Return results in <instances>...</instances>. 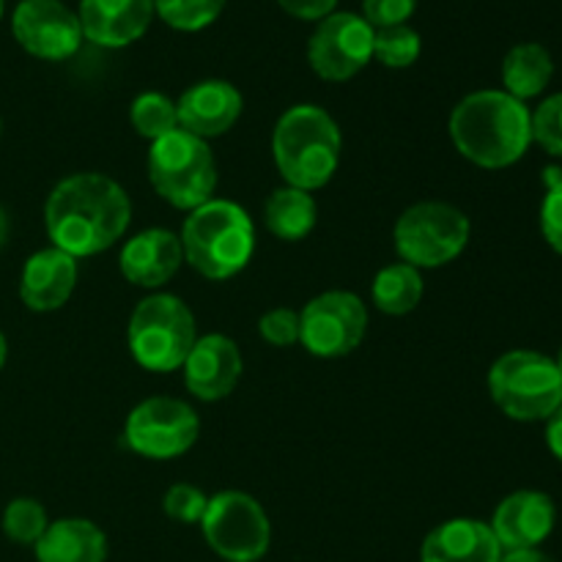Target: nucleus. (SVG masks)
I'll return each mask as SVG.
<instances>
[{
  "label": "nucleus",
  "mask_w": 562,
  "mask_h": 562,
  "mask_svg": "<svg viewBox=\"0 0 562 562\" xmlns=\"http://www.w3.org/2000/svg\"><path fill=\"white\" fill-rule=\"evenodd\" d=\"M499 562H558L541 549H521V552H505Z\"/></svg>",
  "instance_id": "obj_36"
},
{
  "label": "nucleus",
  "mask_w": 562,
  "mask_h": 562,
  "mask_svg": "<svg viewBox=\"0 0 562 562\" xmlns=\"http://www.w3.org/2000/svg\"><path fill=\"white\" fill-rule=\"evenodd\" d=\"M154 0H80L82 38L99 47H126L151 25Z\"/></svg>",
  "instance_id": "obj_17"
},
{
  "label": "nucleus",
  "mask_w": 562,
  "mask_h": 562,
  "mask_svg": "<svg viewBox=\"0 0 562 562\" xmlns=\"http://www.w3.org/2000/svg\"><path fill=\"white\" fill-rule=\"evenodd\" d=\"M49 527L47 510L38 499L16 497L5 505L3 510V532L9 541L20 543V547H36L38 538Z\"/></svg>",
  "instance_id": "obj_26"
},
{
  "label": "nucleus",
  "mask_w": 562,
  "mask_h": 562,
  "mask_svg": "<svg viewBox=\"0 0 562 562\" xmlns=\"http://www.w3.org/2000/svg\"><path fill=\"white\" fill-rule=\"evenodd\" d=\"M195 340V316L173 294H151L137 302L126 327L132 357L151 373L179 371Z\"/></svg>",
  "instance_id": "obj_5"
},
{
  "label": "nucleus",
  "mask_w": 562,
  "mask_h": 562,
  "mask_svg": "<svg viewBox=\"0 0 562 562\" xmlns=\"http://www.w3.org/2000/svg\"><path fill=\"white\" fill-rule=\"evenodd\" d=\"M130 121L135 132L146 140H159L179 130V115H176V102L159 91H146L132 102Z\"/></svg>",
  "instance_id": "obj_25"
},
{
  "label": "nucleus",
  "mask_w": 562,
  "mask_h": 562,
  "mask_svg": "<svg viewBox=\"0 0 562 562\" xmlns=\"http://www.w3.org/2000/svg\"><path fill=\"white\" fill-rule=\"evenodd\" d=\"M340 148L344 137L338 124L318 104H294L274 124V165L285 184L296 190H322L338 170Z\"/></svg>",
  "instance_id": "obj_3"
},
{
  "label": "nucleus",
  "mask_w": 562,
  "mask_h": 562,
  "mask_svg": "<svg viewBox=\"0 0 562 562\" xmlns=\"http://www.w3.org/2000/svg\"><path fill=\"white\" fill-rule=\"evenodd\" d=\"M241 351L225 335H203L187 355L184 384L198 401H223L236 390L241 379Z\"/></svg>",
  "instance_id": "obj_15"
},
{
  "label": "nucleus",
  "mask_w": 562,
  "mask_h": 562,
  "mask_svg": "<svg viewBox=\"0 0 562 562\" xmlns=\"http://www.w3.org/2000/svg\"><path fill=\"white\" fill-rule=\"evenodd\" d=\"M258 333L272 346H294L300 344V313L291 307H274L267 311L258 322Z\"/></svg>",
  "instance_id": "obj_31"
},
{
  "label": "nucleus",
  "mask_w": 562,
  "mask_h": 562,
  "mask_svg": "<svg viewBox=\"0 0 562 562\" xmlns=\"http://www.w3.org/2000/svg\"><path fill=\"white\" fill-rule=\"evenodd\" d=\"M547 448H549V453H552L554 459L562 464V404L547 420Z\"/></svg>",
  "instance_id": "obj_35"
},
{
  "label": "nucleus",
  "mask_w": 562,
  "mask_h": 562,
  "mask_svg": "<svg viewBox=\"0 0 562 562\" xmlns=\"http://www.w3.org/2000/svg\"><path fill=\"white\" fill-rule=\"evenodd\" d=\"M241 108L245 102L236 86L225 80H203L181 93L176 102V115H179V130L209 140L225 135L239 121Z\"/></svg>",
  "instance_id": "obj_16"
},
{
  "label": "nucleus",
  "mask_w": 562,
  "mask_h": 562,
  "mask_svg": "<svg viewBox=\"0 0 562 562\" xmlns=\"http://www.w3.org/2000/svg\"><path fill=\"white\" fill-rule=\"evenodd\" d=\"M5 357H9V344H5V335L0 333V368L5 366Z\"/></svg>",
  "instance_id": "obj_38"
},
{
  "label": "nucleus",
  "mask_w": 562,
  "mask_h": 562,
  "mask_svg": "<svg viewBox=\"0 0 562 562\" xmlns=\"http://www.w3.org/2000/svg\"><path fill=\"white\" fill-rule=\"evenodd\" d=\"M554 525H558V505L547 492L536 488L508 494L488 521L503 552L538 549L552 536Z\"/></svg>",
  "instance_id": "obj_14"
},
{
  "label": "nucleus",
  "mask_w": 562,
  "mask_h": 562,
  "mask_svg": "<svg viewBox=\"0 0 562 562\" xmlns=\"http://www.w3.org/2000/svg\"><path fill=\"white\" fill-rule=\"evenodd\" d=\"M184 261L206 280H228L250 263L256 252V228L239 203L206 201L192 209L181 228Z\"/></svg>",
  "instance_id": "obj_4"
},
{
  "label": "nucleus",
  "mask_w": 562,
  "mask_h": 562,
  "mask_svg": "<svg viewBox=\"0 0 562 562\" xmlns=\"http://www.w3.org/2000/svg\"><path fill=\"white\" fill-rule=\"evenodd\" d=\"M9 231H11V223H9V214L3 212V206H0V247L9 241Z\"/></svg>",
  "instance_id": "obj_37"
},
{
  "label": "nucleus",
  "mask_w": 562,
  "mask_h": 562,
  "mask_svg": "<svg viewBox=\"0 0 562 562\" xmlns=\"http://www.w3.org/2000/svg\"><path fill=\"white\" fill-rule=\"evenodd\" d=\"M373 305L384 316H406L415 311L423 300V274L409 263H387L373 278Z\"/></svg>",
  "instance_id": "obj_24"
},
{
  "label": "nucleus",
  "mask_w": 562,
  "mask_h": 562,
  "mask_svg": "<svg viewBox=\"0 0 562 562\" xmlns=\"http://www.w3.org/2000/svg\"><path fill=\"white\" fill-rule=\"evenodd\" d=\"M11 31L25 53L42 60H66L80 49V16L60 0H22L11 16Z\"/></svg>",
  "instance_id": "obj_13"
},
{
  "label": "nucleus",
  "mask_w": 562,
  "mask_h": 562,
  "mask_svg": "<svg viewBox=\"0 0 562 562\" xmlns=\"http://www.w3.org/2000/svg\"><path fill=\"white\" fill-rule=\"evenodd\" d=\"M554 362H558V368H560V373H562V346H560V351H558V357H554Z\"/></svg>",
  "instance_id": "obj_39"
},
{
  "label": "nucleus",
  "mask_w": 562,
  "mask_h": 562,
  "mask_svg": "<svg viewBox=\"0 0 562 562\" xmlns=\"http://www.w3.org/2000/svg\"><path fill=\"white\" fill-rule=\"evenodd\" d=\"M148 181L170 206L184 212L203 206L212 201L217 187V162L212 148L184 130L159 137L148 151Z\"/></svg>",
  "instance_id": "obj_7"
},
{
  "label": "nucleus",
  "mask_w": 562,
  "mask_h": 562,
  "mask_svg": "<svg viewBox=\"0 0 562 562\" xmlns=\"http://www.w3.org/2000/svg\"><path fill=\"white\" fill-rule=\"evenodd\" d=\"M420 33L409 25L379 27L373 33V58L390 69H406L420 58Z\"/></svg>",
  "instance_id": "obj_27"
},
{
  "label": "nucleus",
  "mask_w": 562,
  "mask_h": 562,
  "mask_svg": "<svg viewBox=\"0 0 562 562\" xmlns=\"http://www.w3.org/2000/svg\"><path fill=\"white\" fill-rule=\"evenodd\" d=\"M33 552L36 562H104L108 536L88 519H58L49 521Z\"/></svg>",
  "instance_id": "obj_21"
},
{
  "label": "nucleus",
  "mask_w": 562,
  "mask_h": 562,
  "mask_svg": "<svg viewBox=\"0 0 562 562\" xmlns=\"http://www.w3.org/2000/svg\"><path fill=\"white\" fill-rule=\"evenodd\" d=\"M503 547L477 519H450L434 527L420 547V562H499Z\"/></svg>",
  "instance_id": "obj_20"
},
{
  "label": "nucleus",
  "mask_w": 562,
  "mask_h": 562,
  "mask_svg": "<svg viewBox=\"0 0 562 562\" xmlns=\"http://www.w3.org/2000/svg\"><path fill=\"white\" fill-rule=\"evenodd\" d=\"M366 333L368 307L351 291H324L300 313V344L322 360L351 355Z\"/></svg>",
  "instance_id": "obj_10"
},
{
  "label": "nucleus",
  "mask_w": 562,
  "mask_h": 562,
  "mask_svg": "<svg viewBox=\"0 0 562 562\" xmlns=\"http://www.w3.org/2000/svg\"><path fill=\"white\" fill-rule=\"evenodd\" d=\"M450 140L464 159L486 170L519 162L532 143V113L505 91H475L450 113Z\"/></svg>",
  "instance_id": "obj_2"
},
{
  "label": "nucleus",
  "mask_w": 562,
  "mask_h": 562,
  "mask_svg": "<svg viewBox=\"0 0 562 562\" xmlns=\"http://www.w3.org/2000/svg\"><path fill=\"white\" fill-rule=\"evenodd\" d=\"M373 27L351 11H333L318 22L307 44V60L322 80L344 82L373 58Z\"/></svg>",
  "instance_id": "obj_12"
},
{
  "label": "nucleus",
  "mask_w": 562,
  "mask_h": 562,
  "mask_svg": "<svg viewBox=\"0 0 562 562\" xmlns=\"http://www.w3.org/2000/svg\"><path fill=\"white\" fill-rule=\"evenodd\" d=\"M201 434L195 409L179 398H146L126 417L124 437L130 450L143 459L168 461L184 456Z\"/></svg>",
  "instance_id": "obj_11"
},
{
  "label": "nucleus",
  "mask_w": 562,
  "mask_h": 562,
  "mask_svg": "<svg viewBox=\"0 0 562 562\" xmlns=\"http://www.w3.org/2000/svg\"><path fill=\"white\" fill-rule=\"evenodd\" d=\"M554 75V60L549 49L538 42L516 44L503 60V86L505 93L525 102L547 91Z\"/></svg>",
  "instance_id": "obj_23"
},
{
  "label": "nucleus",
  "mask_w": 562,
  "mask_h": 562,
  "mask_svg": "<svg viewBox=\"0 0 562 562\" xmlns=\"http://www.w3.org/2000/svg\"><path fill=\"white\" fill-rule=\"evenodd\" d=\"M209 497L201 488L190 486V483H176L165 492L162 510L168 519L179 521V525H201L203 514H206Z\"/></svg>",
  "instance_id": "obj_30"
},
{
  "label": "nucleus",
  "mask_w": 562,
  "mask_h": 562,
  "mask_svg": "<svg viewBox=\"0 0 562 562\" xmlns=\"http://www.w3.org/2000/svg\"><path fill=\"white\" fill-rule=\"evenodd\" d=\"M541 231L547 245L562 256V176H549V190L541 203Z\"/></svg>",
  "instance_id": "obj_32"
},
{
  "label": "nucleus",
  "mask_w": 562,
  "mask_h": 562,
  "mask_svg": "<svg viewBox=\"0 0 562 562\" xmlns=\"http://www.w3.org/2000/svg\"><path fill=\"white\" fill-rule=\"evenodd\" d=\"M417 9V0H362V20L379 31V27L406 25Z\"/></svg>",
  "instance_id": "obj_33"
},
{
  "label": "nucleus",
  "mask_w": 562,
  "mask_h": 562,
  "mask_svg": "<svg viewBox=\"0 0 562 562\" xmlns=\"http://www.w3.org/2000/svg\"><path fill=\"white\" fill-rule=\"evenodd\" d=\"M132 220L130 195L104 173H75L53 187L44 223L53 247L88 258L113 247Z\"/></svg>",
  "instance_id": "obj_1"
},
{
  "label": "nucleus",
  "mask_w": 562,
  "mask_h": 562,
  "mask_svg": "<svg viewBox=\"0 0 562 562\" xmlns=\"http://www.w3.org/2000/svg\"><path fill=\"white\" fill-rule=\"evenodd\" d=\"M0 16H3V0H0Z\"/></svg>",
  "instance_id": "obj_40"
},
{
  "label": "nucleus",
  "mask_w": 562,
  "mask_h": 562,
  "mask_svg": "<svg viewBox=\"0 0 562 562\" xmlns=\"http://www.w3.org/2000/svg\"><path fill=\"white\" fill-rule=\"evenodd\" d=\"M201 530L209 549L225 562H258L272 543L267 510L245 492H220L209 497Z\"/></svg>",
  "instance_id": "obj_9"
},
{
  "label": "nucleus",
  "mask_w": 562,
  "mask_h": 562,
  "mask_svg": "<svg viewBox=\"0 0 562 562\" xmlns=\"http://www.w3.org/2000/svg\"><path fill=\"white\" fill-rule=\"evenodd\" d=\"M77 285V258L58 247L33 252L20 274V300L33 313H53L69 302Z\"/></svg>",
  "instance_id": "obj_18"
},
{
  "label": "nucleus",
  "mask_w": 562,
  "mask_h": 562,
  "mask_svg": "<svg viewBox=\"0 0 562 562\" xmlns=\"http://www.w3.org/2000/svg\"><path fill=\"white\" fill-rule=\"evenodd\" d=\"M318 206L311 192L296 187H278L263 203V225L274 239L302 241L316 228Z\"/></svg>",
  "instance_id": "obj_22"
},
{
  "label": "nucleus",
  "mask_w": 562,
  "mask_h": 562,
  "mask_svg": "<svg viewBox=\"0 0 562 562\" xmlns=\"http://www.w3.org/2000/svg\"><path fill=\"white\" fill-rule=\"evenodd\" d=\"M280 9L285 14L296 16V20H318L322 22L324 16H329L338 5V0H278Z\"/></svg>",
  "instance_id": "obj_34"
},
{
  "label": "nucleus",
  "mask_w": 562,
  "mask_h": 562,
  "mask_svg": "<svg viewBox=\"0 0 562 562\" xmlns=\"http://www.w3.org/2000/svg\"><path fill=\"white\" fill-rule=\"evenodd\" d=\"M492 401L519 423H547L562 404V373L554 357L514 349L488 371Z\"/></svg>",
  "instance_id": "obj_6"
},
{
  "label": "nucleus",
  "mask_w": 562,
  "mask_h": 562,
  "mask_svg": "<svg viewBox=\"0 0 562 562\" xmlns=\"http://www.w3.org/2000/svg\"><path fill=\"white\" fill-rule=\"evenodd\" d=\"M470 234V217L453 203L423 201L401 214L393 239L401 261L415 269H437L464 252Z\"/></svg>",
  "instance_id": "obj_8"
},
{
  "label": "nucleus",
  "mask_w": 562,
  "mask_h": 562,
  "mask_svg": "<svg viewBox=\"0 0 562 562\" xmlns=\"http://www.w3.org/2000/svg\"><path fill=\"white\" fill-rule=\"evenodd\" d=\"M532 143L552 157H562V91L543 99L532 113Z\"/></svg>",
  "instance_id": "obj_29"
},
{
  "label": "nucleus",
  "mask_w": 562,
  "mask_h": 562,
  "mask_svg": "<svg viewBox=\"0 0 562 562\" xmlns=\"http://www.w3.org/2000/svg\"><path fill=\"white\" fill-rule=\"evenodd\" d=\"M184 261L181 239L173 231L148 228L132 236L119 258L121 274L140 289H159L179 272Z\"/></svg>",
  "instance_id": "obj_19"
},
{
  "label": "nucleus",
  "mask_w": 562,
  "mask_h": 562,
  "mask_svg": "<svg viewBox=\"0 0 562 562\" xmlns=\"http://www.w3.org/2000/svg\"><path fill=\"white\" fill-rule=\"evenodd\" d=\"M228 0H154L157 14L176 31H201L212 25Z\"/></svg>",
  "instance_id": "obj_28"
}]
</instances>
